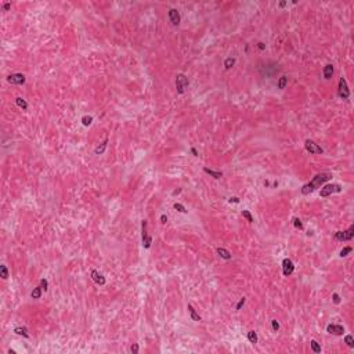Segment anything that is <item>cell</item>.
<instances>
[{
  "label": "cell",
  "mask_w": 354,
  "mask_h": 354,
  "mask_svg": "<svg viewBox=\"0 0 354 354\" xmlns=\"http://www.w3.org/2000/svg\"><path fill=\"white\" fill-rule=\"evenodd\" d=\"M10 7H11V3H4V4H3V8H4L6 11L7 10H10Z\"/></svg>",
  "instance_id": "38"
},
{
  "label": "cell",
  "mask_w": 354,
  "mask_h": 354,
  "mask_svg": "<svg viewBox=\"0 0 354 354\" xmlns=\"http://www.w3.org/2000/svg\"><path fill=\"white\" fill-rule=\"evenodd\" d=\"M181 192V190L178 188V190H176V191H173V195H177V194H180Z\"/></svg>",
  "instance_id": "42"
},
{
  "label": "cell",
  "mask_w": 354,
  "mask_h": 354,
  "mask_svg": "<svg viewBox=\"0 0 354 354\" xmlns=\"http://www.w3.org/2000/svg\"><path fill=\"white\" fill-rule=\"evenodd\" d=\"M203 172H205V173H208V174H210V176L213 177V178H216V180H219V178H221V177H223V173H221V172L212 170V169H209V167H205V169H203Z\"/></svg>",
  "instance_id": "15"
},
{
  "label": "cell",
  "mask_w": 354,
  "mask_h": 354,
  "mask_svg": "<svg viewBox=\"0 0 354 354\" xmlns=\"http://www.w3.org/2000/svg\"><path fill=\"white\" fill-rule=\"evenodd\" d=\"M7 82L11 84H24L25 83V76L22 73H13L7 76Z\"/></svg>",
  "instance_id": "9"
},
{
  "label": "cell",
  "mask_w": 354,
  "mask_h": 354,
  "mask_svg": "<svg viewBox=\"0 0 354 354\" xmlns=\"http://www.w3.org/2000/svg\"><path fill=\"white\" fill-rule=\"evenodd\" d=\"M228 201H230L231 203H233V202H234V203H239V202H241L239 198H237V196H231V198H230Z\"/></svg>",
  "instance_id": "37"
},
{
  "label": "cell",
  "mask_w": 354,
  "mask_h": 354,
  "mask_svg": "<svg viewBox=\"0 0 354 354\" xmlns=\"http://www.w3.org/2000/svg\"><path fill=\"white\" fill-rule=\"evenodd\" d=\"M344 343L347 344L349 347H354V339L351 335H346V338H344Z\"/></svg>",
  "instance_id": "26"
},
{
  "label": "cell",
  "mask_w": 354,
  "mask_h": 354,
  "mask_svg": "<svg viewBox=\"0 0 354 354\" xmlns=\"http://www.w3.org/2000/svg\"><path fill=\"white\" fill-rule=\"evenodd\" d=\"M331 177H332V176H331L329 173H321V174H317V176H314V177H313V180H311L310 183L304 184L303 187H302V194L307 195V194H310V192L316 191L317 188H320V187H321L325 181H328Z\"/></svg>",
  "instance_id": "1"
},
{
  "label": "cell",
  "mask_w": 354,
  "mask_h": 354,
  "mask_svg": "<svg viewBox=\"0 0 354 354\" xmlns=\"http://www.w3.org/2000/svg\"><path fill=\"white\" fill-rule=\"evenodd\" d=\"M244 304H245V297H242V299H241L239 302H238V304L235 306V309H237V310H241V307H242Z\"/></svg>",
  "instance_id": "35"
},
{
  "label": "cell",
  "mask_w": 354,
  "mask_h": 354,
  "mask_svg": "<svg viewBox=\"0 0 354 354\" xmlns=\"http://www.w3.org/2000/svg\"><path fill=\"white\" fill-rule=\"evenodd\" d=\"M338 94L342 100H347L350 97V90H349L347 82L344 78H340L339 79V87H338Z\"/></svg>",
  "instance_id": "5"
},
{
  "label": "cell",
  "mask_w": 354,
  "mask_h": 354,
  "mask_svg": "<svg viewBox=\"0 0 354 354\" xmlns=\"http://www.w3.org/2000/svg\"><path fill=\"white\" fill-rule=\"evenodd\" d=\"M235 64V58H233V57H228L226 61H224V68L226 69H230L233 65Z\"/></svg>",
  "instance_id": "25"
},
{
  "label": "cell",
  "mask_w": 354,
  "mask_h": 354,
  "mask_svg": "<svg viewBox=\"0 0 354 354\" xmlns=\"http://www.w3.org/2000/svg\"><path fill=\"white\" fill-rule=\"evenodd\" d=\"M310 346H311V349H313V351H314V353H321V346L318 344V342L311 340V342H310Z\"/></svg>",
  "instance_id": "23"
},
{
  "label": "cell",
  "mask_w": 354,
  "mask_h": 354,
  "mask_svg": "<svg viewBox=\"0 0 354 354\" xmlns=\"http://www.w3.org/2000/svg\"><path fill=\"white\" fill-rule=\"evenodd\" d=\"M14 332L17 333V335H22L25 336V338H29V333H28V329L24 328V327H17V328L14 329Z\"/></svg>",
  "instance_id": "19"
},
{
  "label": "cell",
  "mask_w": 354,
  "mask_h": 354,
  "mask_svg": "<svg viewBox=\"0 0 354 354\" xmlns=\"http://www.w3.org/2000/svg\"><path fill=\"white\" fill-rule=\"evenodd\" d=\"M169 19H170L172 25L177 26L180 24V13L177 11L176 8H170L169 10Z\"/></svg>",
  "instance_id": "11"
},
{
  "label": "cell",
  "mask_w": 354,
  "mask_h": 354,
  "mask_svg": "<svg viewBox=\"0 0 354 354\" xmlns=\"http://www.w3.org/2000/svg\"><path fill=\"white\" fill-rule=\"evenodd\" d=\"M286 84H288V76H281L279 78V80H278V89L279 90H284L285 87H286Z\"/></svg>",
  "instance_id": "20"
},
{
  "label": "cell",
  "mask_w": 354,
  "mask_h": 354,
  "mask_svg": "<svg viewBox=\"0 0 354 354\" xmlns=\"http://www.w3.org/2000/svg\"><path fill=\"white\" fill-rule=\"evenodd\" d=\"M188 84H190V80L184 73H178L176 76V90L178 94H183L185 89L188 87Z\"/></svg>",
  "instance_id": "2"
},
{
  "label": "cell",
  "mask_w": 354,
  "mask_h": 354,
  "mask_svg": "<svg viewBox=\"0 0 354 354\" xmlns=\"http://www.w3.org/2000/svg\"><path fill=\"white\" fill-rule=\"evenodd\" d=\"M332 299H333V303H336V304L340 303V296H339L338 293H333V295H332Z\"/></svg>",
  "instance_id": "34"
},
{
  "label": "cell",
  "mask_w": 354,
  "mask_h": 354,
  "mask_svg": "<svg viewBox=\"0 0 354 354\" xmlns=\"http://www.w3.org/2000/svg\"><path fill=\"white\" fill-rule=\"evenodd\" d=\"M0 275H1V278H3V279L8 278V270H7V267L4 264L0 266Z\"/></svg>",
  "instance_id": "24"
},
{
  "label": "cell",
  "mask_w": 354,
  "mask_h": 354,
  "mask_svg": "<svg viewBox=\"0 0 354 354\" xmlns=\"http://www.w3.org/2000/svg\"><path fill=\"white\" fill-rule=\"evenodd\" d=\"M242 216L246 219L249 223H253V217H252V215H250V212L249 210H242Z\"/></svg>",
  "instance_id": "29"
},
{
  "label": "cell",
  "mask_w": 354,
  "mask_h": 354,
  "mask_svg": "<svg viewBox=\"0 0 354 354\" xmlns=\"http://www.w3.org/2000/svg\"><path fill=\"white\" fill-rule=\"evenodd\" d=\"M295 270V266L292 263L291 259H284L282 260V272H284L285 277H289Z\"/></svg>",
  "instance_id": "8"
},
{
  "label": "cell",
  "mask_w": 354,
  "mask_h": 354,
  "mask_svg": "<svg viewBox=\"0 0 354 354\" xmlns=\"http://www.w3.org/2000/svg\"><path fill=\"white\" fill-rule=\"evenodd\" d=\"M91 122H93V118L91 116H89V115H84L82 118V123L84 125V126H90L91 125Z\"/></svg>",
  "instance_id": "27"
},
{
  "label": "cell",
  "mask_w": 354,
  "mask_h": 354,
  "mask_svg": "<svg viewBox=\"0 0 354 354\" xmlns=\"http://www.w3.org/2000/svg\"><path fill=\"white\" fill-rule=\"evenodd\" d=\"M351 250H353V248H351V246L343 248V249L340 250V257H344V256H347L349 253H351Z\"/></svg>",
  "instance_id": "28"
},
{
  "label": "cell",
  "mask_w": 354,
  "mask_h": 354,
  "mask_svg": "<svg viewBox=\"0 0 354 354\" xmlns=\"http://www.w3.org/2000/svg\"><path fill=\"white\" fill-rule=\"evenodd\" d=\"M327 332L331 333V335H336V336H340L343 335L344 332V328L342 325H338V324H329L327 327Z\"/></svg>",
  "instance_id": "10"
},
{
  "label": "cell",
  "mask_w": 354,
  "mask_h": 354,
  "mask_svg": "<svg viewBox=\"0 0 354 354\" xmlns=\"http://www.w3.org/2000/svg\"><path fill=\"white\" fill-rule=\"evenodd\" d=\"M340 191H342L340 184H327V185H324L322 188H321L320 195L322 196V198H327V196L332 195V194H335V192H340Z\"/></svg>",
  "instance_id": "3"
},
{
  "label": "cell",
  "mask_w": 354,
  "mask_h": 354,
  "mask_svg": "<svg viewBox=\"0 0 354 354\" xmlns=\"http://www.w3.org/2000/svg\"><path fill=\"white\" fill-rule=\"evenodd\" d=\"M130 350H132V353L137 354V353H139V344H136V343H134L132 347H130Z\"/></svg>",
  "instance_id": "36"
},
{
  "label": "cell",
  "mask_w": 354,
  "mask_h": 354,
  "mask_svg": "<svg viewBox=\"0 0 354 354\" xmlns=\"http://www.w3.org/2000/svg\"><path fill=\"white\" fill-rule=\"evenodd\" d=\"M217 255H219L220 257H223V259H226V260L231 259V253L228 252L227 249H224V248H219V249H217Z\"/></svg>",
  "instance_id": "16"
},
{
  "label": "cell",
  "mask_w": 354,
  "mask_h": 354,
  "mask_svg": "<svg viewBox=\"0 0 354 354\" xmlns=\"http://www.w3.org/2000/svg\"><path fill=\"white\" fill-rule=\"evenodd\" d=\"M141 228H143V246L145 249H150L152 244V238L151 235L148 234V223H147V220L141 221Z\"/></svg>",
  "instance_id": "4"
},
{
  "label": "cell",
  "mask_w": 354,
  "mask_h": 354,
  "mask_svg": "<svg viewBox=\"0 0 354 354\" xmlns=\"http://www.w3.org/2000/svg\"><path fill=\"white\" fill-rule=\"evenodd\" d=\"M15 104H17L19 108H22L24 111L28 109V102H26L24 98H21V97H17V98H15Z\"/></svg>",
  "instance_id": "18"
},
{
  "label": "cell",
  "mask_w": 354,
  "mask_h": 354,
  "mask_svg": "<svg viewBox=\"0 0 354 354\" xmlns=\"http://www.w3.org/2000/svg\"><path fill=\"white\" fill-rule=\"evenodd\" d=\"M161 221H162V223H166V221H167V216L162 215V216H161Z\"/></svg>",
  "instance_id": "40"
},
{
  "label": "cell",
  "mask_w": 354,
  "mask_h": 354,
  "mask_svg": "<svg viewBox=\"0 0 354 354\" xmlns=\"http://www.w3.org/2000/svg\"><path fill=\"white\" fill-rule=\"evenodd\" d=\"M257 47H259L260 50H264V49H266V44L260 42V43H257Z\"/></svg>",
  "instance_id": "39"
},
{
  "label": "cell",
  "mask_w": 354,
  "mask_h": 354,
  "mask_svg": "<svg viewBox=\"0 0 354 354\" xmlns=\"http://www.w3.org/2000/svg\"><path fill=\"white\" fill-rule=\"evenodd\" d=\"M40 288H42V289H44V291H47V289H49V282H47V279H44V278L40 279Z\"/></svg>",
  "instance_id": "31"
},
{
  "label": "cell",
  "mask_w": 354,
  "mask_h": 354,
  "mask_svg": "<svg viewBox=\"0 0 354 354\" xmlns=\"http://www.w3.org/2000/svg\"><path fill=\"white\" fill-rule=\"evenodd\" d=\"M248 339H249L250 343L256 344V343H257V335H256V332H255V331H249V332H248Z\"/></svg>",
  "instance_id": "21"
},
{
  "label": "cell",
  "mask_w": 354,
  "mask_h": 354,
  "mask_svg": "<svg viewBox=\"0 0 354 354\" xmlns=\"http://www.w3.org/2000/svg\"><path fill=\"white\" fill-rule=\"evenodd\" d=\"M271 327H272V331H274V332H277V331L279 329L278 321H277V320H272V321H271Z\"/></svg>",
  "instance_id": "33"
},
{
  "label": "cell",
  "mask_w": 354,
  "mask_h": 354,
  "mask_svg": "<svg viewBox=\"0 0 354 354\" xmlns=\"http://www.w3.org/2000/svg\"><path fill=\"white\" fill-rule=\"evenodd\" d=\"M31 296H32V299H40V296H42V288H40V286L35 288V289L32 291Z\"/></svg>",
  "instance_id": "22"
},
{
  "label": "cell",
  "mask_w": 354,
  "mask_h": 354,
  "mask_svg": "<svg viewBox=\"0 0 354 354\" xmlns=\"http://www.w3.org/2000/svg\"><path fill=\"white\" fill-rule=\"evenodd\" d=\"M285 4H286V3H285V1H281V3H279V7H284Z\"/></svg>",
  "instance_id": "43"
},
{
  "label": "cell",
  "mask_w": 354,
  "mask_h": 354,
  "mask_svg": "<svg viewBox=\"0 0 354 354\" xmlns=\"http://www.w3.org/2000/svg\"><path fill=\"white\" fill-rule=\"evenodd\" d=\"M173 206H174V209H176L177 212H180V213H187V210H185V208H184V206H183V205H181V203H177V202H176V203H174V205H173Z\"/></svg>",
  "instance_id": "30"
},
{
  "label": "cell",
  "mask_w": 354,
  "mask_h": 354,
  "mask_svg": "<svg viewBox=\"0 0 354 354\" xmlns=\"http://www.w3.org/2000/svg\"><path fill=\"white\" fill-rule=\"evenodd\" d=\"M91 279L98 285H105V278H104L102 274H100L97 270H93V271H91Z\"/></svg>",
  "instance_id": "12"
},
{
  "label": "cell",
  "mask_w": 354,
  "mask_h": 354,
  "mask_svg": "<svg viewBox=\"0 0 354 354\" xmlns=\"http://www.w3.org/2000/svg\"><path fill=\"white\" fill-rule=\"evenodd\" d=\"M354 237V226H350L347 231H338L335 233V239L338 241H350Z\"/></svg>",
  "instance_id": "6"
},
{
  "label": "cell",
  "mask_w": 354,
  "mask_h": 354,
  "mask_svg": "<svg viewBox=\"0 0 354 354\" xmlns=\"http://www.w3.org/2000/svg\"><path fill=\"white\" fill-rule=\"evenodd\" d=\"M293 224H295V227L299 228V230H303V224H302V221L299 220V219H293Z\"/></svg>",
  "instance_id": "32"
},
{
  "label": "cell",
  "mask_w": 354,
  "mask_h": 354,
  "mask_svg": "<svg viewBox=\"0 0 354 354\" xmlns=\"http://www.w3.org/2000/svg\"><path fill=\"white\" fill-rule=\"evenodd\" d=\"M322 75H324V79H327V80L332 78V75H333V65L332 64H328V65L324 67Z\"/></svg>",
  "instance_id": "13"
},
{
  "label": "cell",
  "mask_w": 354,
  "mask_h": 354,
  "mask_svg": "<svg viewBox=\"0 0 354 354\" xmlns=\"http://www.w3.org/2000/svg\"><path fill=\"white\" fill-rule=\"evenodd\" d=\"M107 143H108V139H105V141L102 143L101 145H98L97 148H95V150H94V154H95V155H101V154H104L105 148H107Z\"/></svg>",
  "instance_id": "17"
},
{
  "label": "cell",
  "mask_w": 354,
  "mask_h": 354,
  "mask_svg": "<svg viewBox=\"0 0 354 354\" xmlns=\"http://www.w3.org/2000/svg\"><path fill=\"white\" fill-rule=\"evenodd\" d=\"M304 147H306V150H307L310 154H322V152H324L322 148L318 145L317 143H314L313 140H306Z\"/></svg>",
  "instance_id": "7"
},
{
  "label": "cell",
  "mask_w": 354,
  "mask_h": 354,
  "mask_svg": "<svg viewBox=\"0 0 354 354\" xmlns=\"http://www.w3.org/2000/svg\"><path fill=\"white\" fill-rule=\"evenodd\" d=\"M191 152L194 154V156H198V151H196L195 148H191Z\"/></svg>",
  "instance_id": "41"
},
{
  "label": "cell",
  "mask_w": 354,
  "mask_h": 354,
  "mask_svg": "<svg viewBox=\"0 0 354 354\" xmlns=\"http://www.w3.org/2000/svg\"><path fill=\"white\" fill-rule=\"evenodd\" d=\"M187 310H188V313H190L191 318H192L194 321H196V322H199V321L202 320V318H201V316H199V314L196 313V311H195V309H194V307H192L191 304H188V306H187Z\"/></svg>",
  "instance_id": "14"
}]
</instances>
